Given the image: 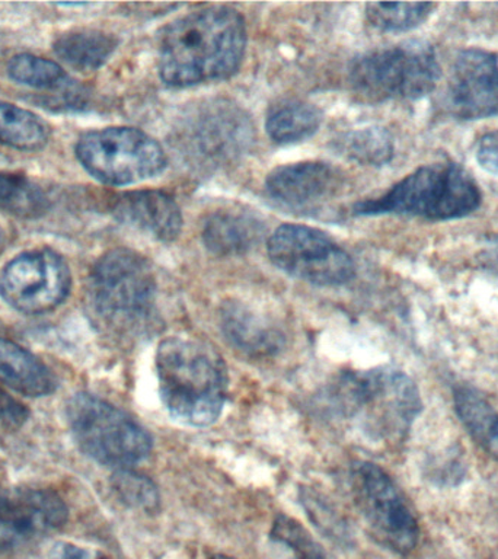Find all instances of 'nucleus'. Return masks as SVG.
<instances>
[{
    "label": "nucleus",
    "instance_id": "f257e3e1",
    "mask_svg": "<svg viewBox=\"0 0 498 559\" xmlns=\"http://www.w3.org/2000/svg\"><path fill=\"white\" fill-rule=\"evenodd\" d=\"M242 15L227 7L188 13L166 25L157 38V68L173 87L234 76L247 50Z\"/></svg>",
    "mask_w": 498,
    "mask_h": 559
},
{
    "label": "nucleus",
    "instance_id": "f03ea898",
    "mask_svg": "<svg viewBox=\"0 0 498 559\" xmlns=\"http://www.w3.org/2000/svg\"><path fill=\"white\" fill-rule=\"evenodd\" d=\"M156 374L162 402L177 421L208 427L225 406L227 369L210 345L170 336L156 352Z\"/></svg>",
    "mask_w": 498,
    "mask_h": 559
},
{
    "label": "nucleus",
    "instance_id": "7ed1b4c3",
    "mask_svg": "<svg viewBox=\"0 0 498 559\" xmlns=\"http://www.w3.org/2000/svg\"><path fill=\"white\" fill-rule=\"evenodd\" d=\"M331 401L370 439L383 441L402 439L423 408L413 379L393 367L341 376L332 388Z\"/></svg>",
    "mask_w": 498,
    "mask_h": 559
},
{
    "label": "nucleus",
    "instance_id": "20e7f679",
    "mask_svg": "<svg viewBox=\"0 0 498 559\" xmlns=\"http://www.w3.org/2000/svg\"><path fill=\"white\" fill-rule=\"evenodd\" d=\"M483 194L474 177L454 162H436L415 169L379 199L361 201L358 216L406 214L427 221H450L478 210Z\"/></svg>",
    "mask_w": 498,
    "mask_h": 559
},
{
    "label": "nucleus",
    "instance_id": "39448f33",
    "mask_svg": "<svg viewBox=\"0 0 498 559\" xmlns=\"http://www.w3.org/2000/svg\"><path fill=\"white\" fill-rule=\"evenodd\" d=\"M440 64L426 41H405L356 57L348 68L353 91L367 103L419 99L436 90Z\"/></svg>",
    "mask_w": 498,
    "mask_h": 559
},
{
    "label": "nucleus",
    "instance_id": "423d86ee",
    "mask_svg": "<svg viewBox=\"0 0 498 559\" xmlns=\"http://www.w3.org/2000/svg\"><path fill=\"white\" fill-rule=\"evenodd\" d=\"M156 290L151 262L131 249H112L92 269V305L108 325L130 331L143 326L155 309Z\"/></svg>",
    "mask_w": 498,
    "mask_h": 559
},
{
    "label": "nucleus",
    "instance_id": "0eeeda50",
    "mask_svg": "<svg viewBox=\"0 0 498 559\" xmlns=\"http://www.w3.org/2000/svg\"><path fill=\"white\" fill-rule=\"evenodd\" d=\"M68 421L82 452L103 465L130 469L152 452V437L142 424L91 393L69 401Z\"/></svg>",
    "mask_w": 498,
    "mask_h": 559
},
{
    "label": "nucleus",
    "instance_id": "6e6552de",
    "mask_svg": "<svg viewBox=\"0 0 498 559\" xmlns=\"http://www.w3.org/2000/svg\"><path fill=\"white\" fill-rule=\"evenodd\" d=\"M74 153L83 169L105 186L146 181L168 164L162 144L134 127L86 131L79 138Z\"/></svg>",
    "mask_w": 498,
    "mask_h": 559
},
{
    "label": "nucleus",
    "instance_id": "1a4fd4ad",
    "mask_svg": "<svg viewBox=\"0 0 498 559\" xmlns=\"http://www.w3.org/2000/svg\"><path fill=\"white\" fill-rule=\"evenodd\" d=\"M349 484L371 536L393 552L410 554L417 546L418 522L391 476L375 463L356 462L349 471Z\"/></svg>",
    "mask_w": 498,
    "mask_h": 559
},
{
    "label": "nucleus",
    "instance_id": "9d476101",
    "mask_svg": "<svg viewBox=\"0 0 498 559\" xmlns=\"http://www.w3.org/2000/svg\"><path fill=\"white\" fill-rule=\"evenodd\" d=\"M266 251L284 273L315 286H341L356 274L348 252L315 227L282 225L270 236Z\"/></svg>",
    "mask_w": 498,
    "mask_h": 559
},
{
    "label": "nucleus",
    "instance_id": "9b49d317",
    "mask_svg": "<svg viewBox=\"0 0 498 559\" xmlns=\"http://www.w3.org/2000/svg\"><path fill=\"white\" fill-rule=\"evenodd\" d=\"M72 287L68 262L51 249L20 253L0 271V296L25 314L50 312L63 304Z\"/></svg>",
    "mask_w": 498,
    "mask_h": 559
},
{
    "label": "nucleus",
    "instance_id": "f8f14e48",
    "mask_svg": "<svg viewBox=\"0 0 498 559\" xmlns=\"http://www.w3.org/2000/svg\"><path fill=\"white\" fill-rule=\"evenodd\" d=\"M252 129L242 109L226 100H213L186 118L177 142L197 164L225 165L247 151Z\"/></svg>",
    "mask_w": 498,
    "mask_h": 559
},
{
    "label": "nucleus",
    "instance_id": "ddd939ff",
    "mask_svg": "<svg viewBox=\"0 0 498 559\" xmlns=\"http://www.w3.org/2000/svg\"><path fill=\"white\" fill-rule=\"evenodd\" d=\"M441 105L456 120H481L498 114V57L484 48H466L456 56L441 96Z\"/></svg>",
    "mask_w": 498,
    "mask_h": 559
},
{
    "label": "nucleus",
    "instance_id": "4468645a",
    "mask_svg": "<svg viewBox=\"0 0 498 559\" xmlns=\"http://www.w3.org/2000/svg\"><path fill=\"white\" fill-rule=\"evenodd\" d=\"M66 522L68 507L50 489H0V550L35 544Z\"/></svg>",
    "mask_w": 498,
    "mask_h": 559
},
{
    "label": "nucleus",
    "instance_id": "2eb2a0df",
    "mask_svg": "<svg viewBox=\"0 0 498 559\" xmlns=\"http://www.w3.org/2000/svg\"><path fill=\"white\" fill-rule=\"evenodd\" d=\"M341 187L339 170L325 162H297L278 166L265 179V190L287 207H309L330 199Z\"/></svg>",
    "mask_w": 498,
    "mask_h": 559
},
{
    "label": "nucleus",
    "instance_id": "dca6fc26",
    "mask_svg": "<svg viewBox=\"0 0 498 559\" xmlns=\"http://www.w3.org/2000/svg\"><path fill=\"white\" fill-rule=\"evenodd\" d=\"M114 216L161 242H174L182 231V213L173 197L164 191L138 190L118 195Z\"/></svg>",
    "mask_w": 498,
    "mask_h": 559
},
{
    "label": "nucleus",
    "instance_id": "f3484780",
    "mask_svg": "<svg viewBox=\"0 0 498 559\" xmlns=\"http://www.w3.org/2000/svg\"><path fill=\"white\" fill-rule=\"evenodd\" d=\"M221 325L227 341L248 356H274L283 347L284 335L280 328L242 301L223 305Z\"/></svg>",
    "mask_w": 498,
    "mask_h": 559
},
{
    "label": "nucleus",
    "instance_id": "a211bd4d",
    "mask_svg": "<svg viewBox=\"0 0 498 559\" xmlns=\"http://www.w3.org/2000/svg\"><path fill=\"white\" fill-rule=\"evenodd\" d=\"M264 235L265 225L260 217L236 209L213 212L201 229L204 247L218 257L245 255L261 242Z\"/></svg>",
    "mask_w": 498,
    "mask_h": 559
},
{
    "label": "nucleus",
    "instance_id": "6ab92c4d",
    "mask_svg": "<svg viewBox=\"0 0 498 559\" xmlns=\"http://www.w3.org/2000/svg\"><path fill=\"white\" fill-rule=\"evenodd\" d=\"M0 382L22 395L47 396L56 391L55 373L28 349L0 336Z\"/></svg>",
    "mask_w": 498,
    "mask_h": 559
},
{
    "label": "nucleus",
    "instance_id": "aec40b11",
    "mask_svg": "<svg viewBox=\"0 0 498 559\" xmlns=\"http://www.w3.org/2000/svg\"><path fill=\"white\" fill-rule=\"evenodd\" d=\"M118 39L112 34L94 28L70 29L56 38L52 48L66 66L76 72H95L116 51Z\"/></svg>",
    "mask_w": 498,
    "mask_h": 559
},
{
    "label": "nucleus",
    "instance_id": "412c9836",
    "mask_svg": "<svg viewBox=\"0 0 498 559\" xmlns=\"http://www.w3.org/2000/svg\"><path fill=\"white\" fill-rule=\"evenodd\" d=\"M454 411L472 440L498 461V411L475 388L459 384L453 391Z\"/></svg>",
    "mask_w": 498,
    "mask_h": 559
},
{
    "label": "nucleus",
    "instance_id": "4be33fe9",
    "mask_svg": "<svg viewBox=\"0 0 498 559\" xmlns=\"http://www.w3.org/2000/svg\"><path fill=\"white\" fill-rule=\"evenodd\" d=\"M321 121V112L315 105L301 99L287 98L271 105L266 114L265 130L274 143H299L312 138Z\"/></svg>",
    "mask_w": 498,
    "mask_h": 559
},
{
    "label": "nucleus",
    "instance_id": "5701e85b",
    "mask_svg": "<svg viewBox=\"0 0 498 559\" xmlns=\"http://www.w3.org/2000/svg\"><path fill=\"white\" fill-rule=\"evenodd\" d=\"M50 127L28 109L0 100V144L17 151L35 152L46 146Z\"/></svg>",
    "mask_w": 498,
    "mask_h": 559
},
{
    "label": "nucleus",
    "instance_id": "b1692460",
    "mask_svg": "<svg viewBox=\"0 0 498 559\" xmlns=\"http://www.w3.org/2000/svg\"><path fill=\"white\" fill-rule=\"evenodd\" d=\"M8 74L21 85L43 91H72L74 83L56 61L34 55H17L8 64Z\"/></svg>",
    "mask_w": 498,
    "mask_h": 559
},
{
    "label": "nucleus",
    "instance_id": "393cba45",
    "mask_svg": "<svg viewBox=\"0 0 498 559\" xmlns=\"http://www.w3.org/2000/svg\"><path fill=\"white\" fill-rule=\"evenodd\" d=\"M270 537L282 559H335L304 524L288 515H277Z\"/></svg>",
    "mask_w": 498,
    "mask_h": 559
},
{
    "label": "nucleus",
    "instance_id": "a878e982",
    "mask_svg": "<svg viewBox=\"0 0 498 559\" xmlns=\"http://www.w3.org/2000/svg\"><path fill=\"white\" fill-rule=\"evenodd\" d=\"M437 3H367L366 16L371 26L384 33H405L417 28L435 12Z\"/></svg>",
    "mask_w": 498,
    "mask_h": 559
},
{
    "label": "nucleus",
    "instance_id": "bb28decb",
    "mask_svg": "<svg viewBox=\"0 0 498 559\" xmlns=\"http://www.w3.org/2000/svg\"><path fill=\"white\" fill-rule=\"evenodd\" d=\"M341 151L361 165L382 166L392 160L393 140L383 127L352 131L341 140Z\"/></svg>",
    "mask_w": 498,
    "mask_h": 559
},
{
    "label": "nucleus",
    "instance_id": "cd10ccee",
    "mask_svg": "<svg viewBox=\"0 0 498 559\" xmlns=\"http://www.w3.org/2000/svg\"><path fill=\"white\" fill-rule=\"evenodd\" d=\"M0 210L21 217H35L46 210V199L29 179L0 173Z\"/></svg>",
    "mask_w": 498,
    "mask_h": 559
},
{
    "label": "nucleus",
    "instance_id": "c85d7f7f",
    "mask_svg": "<svg viewBox=\"0 0 498 559\" xmlns=\"http://www.w3.org/2000/svg\"><path fill=\"white\" fill-rule=\"evenodd\" d=\"M112 487L127 506L143 511H153L159 506L156 485L146 476L130 469H120L112 476Z\"/></svg>",
    "mask_w": 498,
    "mask_h": 559
},
{
    "label": "nucleus",
    "instance_id": "c756f323",
    "mask_svg": "<svg viewBox=\"0 0 498 559\" xmlns=\"http://www.w3.org/2000/svg\"><path fill=\"white\" fill-rule=\"evenodd\" d=\"M28 409L20 401L0 389V428L15 430L28 419Z\"/></svg>",
    "mask_w": 498,
    "mask_h": 559
},
{
    "label": "nucleus",
    "instance_id": "7c9ffc66",
    "mask_svg": "<svg viewBox=\"0 0 498 559\" xmlns=\"http://www.w3.org/2000/svg\"><path fill=\"white\" fill-rule=\"evenodd\" d=\"M46 559H109L98 549L85 548L70 544V542H57L47 552Z\"/></svg>",
    "mask_w": 498,
    "mask_h": 559
},
{
    "label": "nucleus",
    "instance_id": "2f4dec72",
    "mask_svg": "<svg viewBox=\"0 0 498 559\" xmlns=\"http://www.w3.org/2000/svg\"><path fill=\"white\" fill-rule=\"evenodd\" d=\"M476 159L481 168L498 175V131L484 134L478 140Z\"/></svg>",
    "mask_w": 498,
    "mask_h": 559
},
{
    "label": "nucleus",
    "instance_id": "473e14b6",
    "mask_svg": "<svg viewBox=\"0 0 498 559\" xmlns=\"http://www.w3.org/2000/svg\"><path fill=\"white\" fill-rule=\"evenodd\" d=\"M484 245L479 257L481 262H483L484 269L491 271L498 277V235L488 236Z\"/></svg>",
    "mask_w": 498,
    "mask_h": 559
},
{
    "label": "nucleus",
    "instance_id": "72a5a7b5",
    "mask_svg": "<svg viewBox=\"0 0 498 559\" xmlns=\"http://www.w3.org/2000/svg\"><path fill=\"white\" fill-rule=\"evenodd\" d=\"M212 559H235V558L227 557V555H216V557H213Z\"/></svg>",
    "mask_w": 498,
    "mask_h": 559
}]
</instances>
